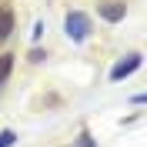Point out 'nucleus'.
I'll list each match as a JSON object with an SVG mask.
<instances>
[{
  "label": "nucleus",
  "instance_id": "1",
  "mask_svg": "<svg viewBox=\"0 0 147 147\" xmlns=\"http://www.w3.org/2000/svg\"><path fill=\"white\" fill-rule=\"evenodd\" d=\"M64 30H67V37H70V40H84V37L90 34V17H87V13H80V10H74V13H67Z\"/></svg>",
  "mask_w": 147,
  "mask_h": 147
},
{
  "label": "nucleus",
  "instance_id": "2",
  "mask_svg": "<svg viewBox=\"0 0 147 147\" xmlns=\"http://www.w3.org/2000/svg\"><path fill=\"white\" fill-rule=\"evenodd\" d=\"M137 67H140V54H130L127 60H120V64L110 70V80H124V77H127V74H134Z\"/></svg>",
  "mask_w": 147,
  "mask_h": 147
},
{
  "label": "nucleus",
  "instance_id": "3",
  "mask_svg": "<svg viewBox=\"0 0 147 147\" xmlns=\"http://www.w3.org/2000/svg\"><path fill=\"white\" fill-rule=\"evenodd\" d=\"M124 13H127V7H124V3H114V0H110V3H100V17L110 20V24L124 20Z\"/></svg>",
  "mask_w": 147,
  "mask_h": 147
},
{
  "label": "nucleus",
  "instance_id": "4",
  "mask_svg": "<svg viewBox=\"0 0 147 147\" xmlns=\"http://www.w3.org/2000/svg\"><path fill=\"white\" fill-rule=\"evenodd\" d=\"M10 30H13V13L0 7V44H3V40L10 37Z\"/></svg>",
  "mask_w": 147,
  "mask_h": 147
},
{
  "label": "nucleus",
  "instance_id": "5",
  "mask_svg": "<svg viewBox=\"0 0 147 147\" xmlns=\"http://www.w3.org/2000/svg\"><path fill=\"white\" fill-rule=\"evenodd\" d=\"M10 70H13V54H0V87L7 84Z\"/></svg>",
  "mask_w": 147,
  "mask_h": 147
},
{
  "label": "nucleus",
  "instance_id": "6",
  "mask_svg": "<svg viewBox=\"0 0 147 147\" xmlns=\"http://www.w3.org/2000/svg\"><path fill=\"white\" fill-rule=\"evenodd\" d=\"M17 144V134L13 130H0V147H13Z\"/></svg>",
  "mask_w": 147,
  "mask_h": 147
}]
</instances>
